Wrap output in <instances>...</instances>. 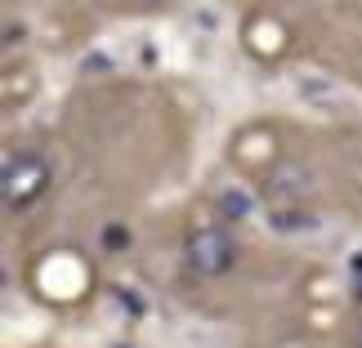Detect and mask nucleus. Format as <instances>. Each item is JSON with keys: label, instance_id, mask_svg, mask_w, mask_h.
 I'll list each match as a JSON object with an SVG mask.
<instances>
[{"label": "nucleus", "instance_id": "nucleus-3", "mask_svg": "<svg viewBox=\"0 0 362 348\" xmlns=\"http://www.w3.org/2000/svg\"><path fill=\"white\" fill-rule=\"evenodd\" d=\"M354 348H362V322H358V330H354Z\"/></svg>", "mask_w": 362, "mask_h": 348}, {"label": "nucleus", "instance_id": "nucleus-1", "mask_svg": "<svg viewBox=\"0 0 362 348\" xmlns=\"http://www.w3.org/2000/svg\"><path fill=\"white\" fill-rule=\"evenodd\" d=\"M238 255H242V246H238V236H233L224 224H197L184 236V268L206 277V282L233 272Z\"/></svg>", "mask_w": 362, "mask_h": 348}, {"label": "nucleus", "instance_id": "nucleus-2", "mask_svg": "<svg viewBox=\"0 0 362 348\" xmlns=\"http://www.w3.org/2000/svg\"><path fill=\"white\" fill-rule=\"evenodd\" d=\"M0 192H5L9 210H32L49 192V161L32 148H13L0 170Z\"/></svg>", "mask_w": 362, "mask_h": 348}]
</instances>
